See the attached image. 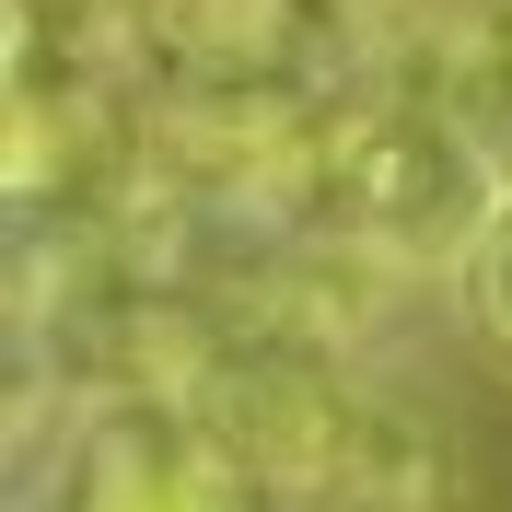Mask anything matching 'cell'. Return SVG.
<instances>
[{
    "label": "cell",
    "instance_id": "6da1fadb",
    "mask_svg": "<svg viewBox=\"0 0 512 512\" xmlns=\"http://www.w3.org/2000/svg\"><path fill=\"white\" fill-rule=\"evenodd\" d=\"M501 175L478 163V140L431 105H384L350 82V105H326V187H315V233L361 245L373 268L419 280V268H454L478 256L489 210H501Z\"/></svg>",
    "mask_w": 512,
    "mask_h": 512
},
{
    "label": "cell",
    "instance_id": "7a4b0ae2",
    "mask_svg": "<svg viewBox=\"0 0 512 512\" xmlns=\"http://www.w3.org/2000/svg\"><path fill=\"white\" fill-rule=\"evenodd\" d=\"M350 396L361 373L338 350H315L303 326L233 315L210 326V350L187 373V408L210 419V443L233 454L245 489H291V501H338V466H350Z\"/></svg>",
    "mask_w": 512,
    "mask_h": 512
},
{
    "label": "cell",
    "instance_id": "3957f363",
    "mask_svg": "<svg viewBox=\"0 0 512 512\" xmlns=\"http://www.w3.org/2000/svg\"><path fill=\"white\" fill-rule=\"evenodd\" d=\"M59 512H245V478L187 396H94L70 408Z\"/></svg>",
    "mask_w": 512,
    "mask_h": 512
},
{
    "label": "cell",
    "instance_id": "277c9868",
    "mask_svg": "<svg viewBox=\"0 0 512 512\" xmlns=\"http://www.w3.org/2000/svg\"><path fill=\"white\" fill-rule=\"evenodd\" d=\"M152 70L163 94H280L303 82V0H163Z\"/></svg>",
    "mask_w": 512,
    "mask_h": 512
},
{
    "label": "cell",
    "instance_id": "5b68a950",
    "mask_svg": "<svg viewBox=\"0 0 512 512\" xmlns=\"http://www.w3.org/2000/svg\"><path fill=\"white\" fill-rule=\"evenodd\" d=\"M454 489H466L454 419L419 408L408 384H361V396H350V466H338V501H350V512H454Z\"/></svg>",
    "mask_w": 512,
    "mask_h": 512
},
{
    "label": "cell",
    "instance_id": "8992f818",
    "mask_svg": "<svg viewBox=\"0 0 512 512\" xmlns=\"http://www.w3.org/2000/svg\"><path fill=\"white\" fill-rule=\"evenodd\" d=\"M443 117L478 140V163L512 187V0H478L466 12V59H454V105Z\"/></svg>",
    "mask_w": 512,
    "mask_h": 512
},
{
    "label": "cell",
    "instance_id": "52a82bcc",
    "mask_svg": "<svg viewBox=\"0 0 512 512\" xmlns=\"http://www.w3.org/2000/svg\"><path fill=\"white\" fill-rule=\"evenodd\" d=\"M466 315H478V338L512 361V198L489 210V233H478V256H466Z\"/></svg>",
    "mask_w": 512,
    "mask_h": 512
},
{
    "label": "cell",
    "instance_id": "ba28073f",
    "mask_svg": "<svg viewBox=\"0 0 512 512\" xmlns=\"http://www.w3.org/2000/svg\"><path fill=\"white\" fill-rule=\"evenodd\" d=\"M303 12H315V24H338L350 47H384L396 24H419V0H303Z\"/></svg>",
    "mask_w": 512,
    "mask_h": 512
}]
</instances>
